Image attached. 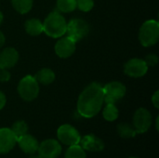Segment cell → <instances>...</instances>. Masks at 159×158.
Segmentation results:
<instances>
[{
	"label": "cell",
	"instance_id": "cell-17",
	"mask_svg": "<svg viewBox=\"0 0 159 158\" xmlns=\"http://www.w3.org/2000/svg\"><path fill=\"white\" fill-rule=\"evenodd\" d=\"M35 79L42 85H50L55 80V73L49 68H43L35 74Z\"/></svg>",
	"mask_w": 159,
	"mask_h": 158
},
{
	"label": "cell",
	"instance_id": "cell-21",
	"mask_svg": "<svg viewBox=\"0 0 159 158\" xmlns=\"http://www.w3.org/2000/svg\"><path fill=\"white\" fill-rule=\"evenodd\" d=\"M57 8L63 13H69L76 8V0H57Z\"/></svg>",
	"mask_w": 159,
	"mask_h": 158
},
{
	"label": "cell",
	"instance_id": "cell-24",
	"mask_svg": "<svg viewBox=\"0 0 159 158\" xmlns=\"http://www.w3.org/2000/svg\"><path fill=\"white\" fill-rule=\"evenodd\" d=\"M94 7V0H76V7L83 12L90 11Z\"/></svg>",
	"mask_w": 159,
	"mask_h": 158
},
{
	"label": "cell",
	"instance_id": "cell-30",
	"mask_svg": "<svg viewBox=\"0 0 159 158\" xmlns=\"http://www.w3.org/2000/svg\"><path fill=\"white\" fill-rule=\"evenodd\" d=\"M3 20H4V15H3V13L0 11V25H1L2 22H3Z\"/></svg>",
	"mask_w": 159,
	"mask_h": 158
},
{
	"label": "cell",
	"instance_id": "cell-22",
	"mask_svg": "<svg viewBox=\"0 0 159 158\" xmlns=\"http://www.w3.org/2000/svg\"><path fill=\"white\" fill-rule=\"evenodd\" d=\"M64 158H87V156L85 150L80 145L75 144V145H71L67 149Z\"/></svg>",
	"mask_w": 159,
	"mask_h": 158
},
{
	"label": "cell",
	"instance_id": "cell-27",
	"mask_svg": "<svg viewBox=\"0 0 159 158\" xmlns=\"http://www.w3.org/2000/svg\"><path fill=\"white\" fill-rule=\"evenodd\" d=\"M152 103L154 104V106H155L157 109H158L159 108V91L158 90H157V91L154 93V95L152 96Z\"/></svg>",
	"mask_w": 159,
	"mask_h": 158
},
{
	"label": "cell",
	"instance_id": "cell-25",
	"mask_svg": "<svg viewBox=\"0 0 159 158\" xmlns=\"http://www.w3.org/2000/svg\"><path fill=\"white\" fill-rule=\"evenodd\" d=\"M145 63L147 64V66H156L157 63H158V56L157 54H154V53H151V54H148L146 57H145V60H144Z\"/></svg>",
	"mask_w": 159,
	"mask_h": 158
},
{
	"label": "cell",
	"instance_id": "cell-11",
	"mask_svg": "<svg viewBox=\"0 0 159 158\" xmlns=\"http://www.w3.org/2000/svg\"><path fill=\"white\" fill-rule=\"evenodd\" d=\"M75 51V42H74L68 36L59 39L55 45V52L58 57L61 59H67L71 57Z\"/></svg>",
	"mask_w": 159,
	"mask_h": 158
},
{
	"label": "cell",
	"instance_id": "cell-31",
	"mask_svg": "<svg viewBox=\"0 0 159 158\" xmlns=\"http://www.w3.org/2000/svg\"><path fill=\"white\" fill-rule=\"evenodd\" d=\"M158 120L159 117L157 116V121H156V128H157V130H158Z\"/></svg>",
	"mask_w": 159,
	"mask_h": 158
},
{
	"label": "cell",
	"instance_id": "cell-13",
	"mask_svg": "<svg viewBox=\"0 0 159 158\" xmlns=\"http://www.w3.org/2000/svg\"><path fill=\"white\" fill-rule=\"evenodd\" d=\"M19 61V53L14 47H6L0 52V69H10Z\"/></svg>",
	"mask_w": 159,
	"mask_h": 158
},
{
	"label": "cell",
	"instance_id": "cell-19",
	"mask_svg": "<svg viewBox=\"0 0 159 158\" xmlns=\"http://www.w3.org/2000/svg\"><path fill=\"white\" fill-rule=\"evenodd\" d=\"M117 133L123 139H130L135 137L137 134L135 129L128 123H120L117 126Z\"/></svg>",
	"mask_w": 159,
	"mask_h": 158
},
{
	"label": "cell",
	"instance_id": "cell-18",
	"mask_svg": "<svg viewBox=\"0 0 159 158\" xmlns=\"http://www.w3.org/2000/svg\"><path fill=\"white\" fill-rule=\"evenodd\" d=\"M12 7L14 9L20 13V14H26L28 13L32 7H33V0H11Z\"/></svg>",
	"mask_w": 159,
	"mask_h": 158
},
{
	"label": "cell",
	"instance_id": "cell-29",
	"mask_svg": "<svg viewBox=\"0 0 159 158\" xmlns=\"http://www.w3.org/2000/svg\"><path fill=\"white\" fill-rule=\"evenodd\" d=\"M5 41H6V38H5V35L4 34L0 31V48L4 46L5 44Z\"/></svg>",
	"mask_w": 159,
	"mask_h": 158
},
{
	"label": "cell",
	"instance_id": "cell-14",
	"mask_svg": "<svg viewBox=\"0 0 159 158\" xmlns=\"http://www.w3.org/2000/svg\"><path fill=\"white\" fill-rule=\"evenodd\" d=\"M81 147L89 152H101L104 148V142L93 134H89L80 139Z\"/></svg>",
	"mask_w": 159,
	"mask_h": 158
},
{
	"label": "cell",
	"instance_id": "cell-33",
	"mask_svg": "<svg viewBox=\"0 0 159 158\" xmlns=\"http://www.w3.org/2000/svg\"><path fill=\"white\" fill-rule=\"evenodd\" d=\"M129 158H138V157H129Z\"/></svg>",
	"mask_w": 159,
	"mask_h": 158
},
{
	"label": "cell",
	"instance_id": "cell-8",
	"mask_svg": "<svg viewBox=\"0 0 159 158\" xmlns=\"http://www.w3.org/2000/svg\"><path fill=\"white\" fill-rule=\"evenodd\" d=\"M148 66L145 63L144 60L143 59H130L124 65V72L125 74L133 78H140L144 76L147 74Z\"/></svg>",
	"mask_w": 159,
	"mask_h": 158
},
{
	"label": "cell",
	"instance_id": "cell-20",
	"mask_svg": "<svg viewBox=\"0 0 159 158\" xmlns=\"http://www.w3.org/2000/svg\"><path fill=\"white\" fill-rule=\"evenodd\" d=\"M118 115H119L118 109L114 103H106V106L104 107L102 112V115L105 120L109 122H113L117 119Z\"/></svg>",
	"mask_w": 159,
	"mask_h": 158
},
{
	"label": "cell",
	"instance_id": "cell-4",
	"mask_svg": "<svg viewBox=\"0 0 159 158\" xmlns=\"http://www.w3.org/2000/svg\"><path fill=\"white\" fill-rule=\"evenodd\" d=\"M18 93L25 102L35 100L39 94V83L33 75L24 76L18 85Z\"/></svg>",
	"mask_w": 159,
	"mask_h": 158
},
{
	"label": "cell",
	"instance_id": "cell-3",
	"mask_svg": "<svg viewBox=\"0 0 159 158\" xmlns=\"http://www.w3.org/2000/svg\"><path fill=\"white\" fill-rule=\"evenodd\" d=\"M159 39V23L157 20H149L143 23L139 31V40L143 47L155 46Z\"/></svg>",
	"mask_w": 159,
	"mask_h": 158
},
{
	"label": "cell",
	"instance_id": "cell-9",
	"mask_svg": "<svg viewBox=\"0 0 159 158\" xmlns=\"http://www.w3.org/2000/svg\"><path fill=\"white\" fill-rule=\"evenodd\" d=\"M152 125V115L145 108L138 109L133 116V128L137 133H144L148 131Z\"/></svg>",
	"mask_w": 159,
	"mask_h": 158
},
{
	"label": "cell",
	"instance_id": "cell-6",
	"mask_svg": "<svg viewBox=\"0 0 159 158\" xmlns=\"http://www.w3.org/2000/svg\"><path fill=\"white\" fill-rule=\"evenodd\" d=\"M103 88V99L105 103H116L121 99H123L126 95L127 88L124 84L118 81L110 82Z\"/></svg>",
	"mask_w": 159,
	"mask_h": 158
},
{
	"label": "cell",
	"instance_id": "cell-32",
	"mask_svg": "<svg viewBox=\"0 0 159 158\" xmlns=\"http://www.w3.org/2000/svg\"><path fill=\"white\" fill-rule=\"evenodd\" d=\"M30 158H42V157L38 155V156H32Z\"/></svg>",
	"mask_w": 159,
	"mask_h": 158
},
{
	"label": "cell",
	"instance_id": "cell-7",
	"mask_svg": "<svg viewBox=\"0 0 159 158\" xmlns=\"http://www.w3.org/2000/svg\"><path fill=\"white\" fill-rule=\"evenodd\" d=\"M57 136L61 142L68 146L79 144L81 139L78 131L73 126L68 124L62 125L58 129Z\"/></svg>",
	"mask_w": 159,
	"mask_h": 158
},
{
	"label": "cell",
	"instance_id": "cell-1",
	"mask_svg": "<svg viewBox=\"0 0 159 158\" xmlns=\"http://www.w3.org/2000/svg\"><path fill=\"white\" fill-rule=\"evenodd\" d=\"M103 102L102 86L100 83L93 82L87 86L79 95L77 112L85 118H91L100 113Z\"/></svg>",
	"mask_w": 159,
	"mask_h": 158
},
{
	"label": "cell",
	"instance_id": "cell-12",
	"mask_svg": "<svg viewBox=\"0 0 159 158\" xmlns=\"http://www.w3.org/2000/svg\"><path fill=\"white\" fill-rule=\"evenodd\" d=\"M17 143V137L10 129H0V154H7Z\"/></svg>",
	"mask_w": 159,
	"mask_h": 158
},
{
	"label": "cell",
	"instance_id": "cell-2",
	"mask_svg": "<svg viewBox=\"0 0 159 158\" xmlns=\"http://www.w3.org/2000/svg\"><path fill=\"white\" fill-rule=\"evenodd\" d=\"M67 22L58 11L50 12L43 22V32L49 37L59 38L66 33Z\"/></svg>",
	"mask_w": 159,
	"mask_h": 158
},
{
	"label": "cell",
	"instance_id": "cell-16",
	"mask_svg": "<svg viewBox=\"0 0 159 158\" xmlns=\"http://www.w3.org/2000/svg\"><path fill=\"white\" fill-rule=\"evenodd\" d=\"M24 28L28 34L32 36H36L43 33V22L35 18L29 19L25 21Z\"/></svg>",
	"mask_w": 159,
	"mask_h": 158
},
{
	"label": "cell",
	"instance_id": "cell-10",
	"mask_svg": "<svg viewBox=\"0 0 159 158\" xmlns=\"http://www.w3.org/2000/svg\"><path fill=\"white\" fill-rule=\"evenodd\" d=\"M37 152L42 158H57L61 153V146L57 141L49 139L39 144Z\"/></svg>",
	"mask_w": 159,
	"mask_h": 158
},
{
	"label": "cell",
	"instance_id": "cell-23",
	"mask_svg": "<svg viewBox=\"0 0 159 158\" xmlns=\"http://www.w3.org/2000/svg\"><path fill=\"white\" fill-rule=\"evenodd\" d=\"M11 130L12 132L15 134V136L18 138L27 134V131H28V126L27 124L22 121V120H20V121H17L13 124L12 128H11Z\"/></svg>",
	"mask_w": 159,
	"mask_h": 158
},
{
	"label": "cell",
	"instance_id": "cell-28",
	"mask_svg": "<svg viewBox=\"0 0 159 158\" xmlns=\"http://www.w3.org/2000/svg\"><path fill=\"white\" fill-rule=\"evenodd\" d=\"M6 102H7L6 96H5V94L2 91H0V110H2L5 107Z\"/></svg>",
	"mask_w": 159,
	"mask_h": 158
},
{
	"label": "cell",
	"instance_id": "cell-15",
	"mask_svg": "<svg viewBox=\"0 0 159 158\" xmlns=\"http://www.w3.org/2000/svg\"><path fill=\"white\" fill-rule=\"evenodd\" d=\"M17 142H18L20 148L25 154H29V155H34L35 152H37V149L39 146L37 140L29 134H25V135L18 138Z\"/></svg>",
	"mask_w": 159,
	"mask_h": 158
},
{
	"label": "cell",
	"instance_id": "cell-26",
	"mask_svg": "<svg viewBox=\"0 0 159 158\" xmlns=\"http://www.w3.org/2000/svg\"><path fill=\"white\" fill-rule=\"evenodd\" d=\"M10 79V73L7 69H0V81L7 82Z\"/></svg>",
	"mask_w": 159,
	"mask_h": 158
},
{
	"label": "cell",
	"instance_id": "cell-5",
	"mask_svg": "<svg viewBox=\"0 0 159 158\" xmlns=\"http://www.w3.org/2000/svg\"><path fill=\"white\" fill-rule=\"evenodd\" d=\"M89 25L83 19L75 18L72 19L69 22H67V28L65 34H67V36L75 43L85 38L89 34Z\"/></svg>",
	"mask_w": 159,
	"mask_h": 158
}]
</instances>
